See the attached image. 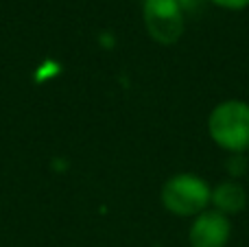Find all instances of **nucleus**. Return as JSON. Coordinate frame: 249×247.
<instances>
[{
	"mask_svg": "<svg viewBox=\"0 0 249 247\" xmlns=\"http://www.w3.org/2000/svg\"><path fill=\"white\" fill-rule=\"evenodd\" d=\"M210 138L225 151L241 153L249 149V103L223 101L208 118Z\"/></svg>",
	"mask_w": 249,
	"mask_h": 247,
	"instance_id": "1",
	"label": "nucleus"
},
{
	"mask_svg": "<svg viewBox=\"0 0 249 247\" xmlns=\"http://www.w3.org/2000/svg\"><path fill=\"white\" fill-rule=\"evenodd\" d=\"M212 201V191L206 179L193 173L173 175L162 188V204L177 217H197L208 210Z\"/></svg>",
	"mask_w": 249,
	"mask_h": 247,
	"instance_id": "2",
	"label": "nucleus"
},
{
	"mask_svg": "<svg viewBox=\"0 0 249 247\" xmlns=\"http://www.w3.org/2000/svg\"><path fill=\"white\" fill-rule=\"evenodd\" d=\"M142 18L149 35L160 44H175L184 33V9L177 0H144Z\"/></svg>",
	"mask_w": 249,
	"mask_h": 247,
	"instance_id": "3",
	"label": "nucleus"
},
{
	"mask_svg": "<svg viewBox=\"0 0 249 247\" xmlns=\"http://www.w3.org/2000/svg\"><path fill=\"white\" fill-rule=\"evenodd\" d=\"M232 234V223L219 210H203L190 226L188 239L193 247H225Z\"/></svg>",
	"mask_w": 249,
	"mask_h": 247,
	"instance_id": "4",
	"label": "nucleus"
},
{
	"mask_svg": "<svg viewBox=\"0 0 249 247\" xmlns=\"http://www.w3.org/2000/svg\"><path fill=\"white\" fill-rule=\"evenodd\" d=\"M212 204L221 214H238L247 206V193L238 182H223L212 191Z\"/></svg>",
	"mask_w": 249,
	"mask_h": 247,
	"instance_id": "5",
	"label": "nucleus"
},
{
	"mask_svg": "<svg viewBox=\"0 0 249 247\" xmlns=\"http://www.w3.org/2000/svg\"><path fill=\"white\" fill-rule=\"evenodd\" d=\"M214 4H219V7H223V9H245L247 4H249V0H212Z\"/></svg>",
	"mask_w": 249,
	"mask_h": 247,
	"instance_id": "6",
	"label": "nucleus"
}]
</instances>
